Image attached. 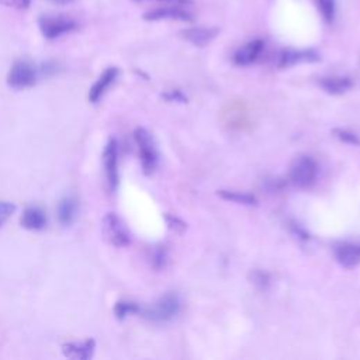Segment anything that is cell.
<instances>
[{
  "label": "cell",
  "mask_w": 360,
  "mask_h": 360,
  "mask_svg": "<svg viewBox=\"0 0 360 360\" xmlns=\"http://www.w3.org/2000/svg\"><path fill=\"white\" fill-rule=\"evenodd\" d=\"M180 311V300L176 293L162 296L155 304L148 308H141V315L152 323H166L174 318Z\"/></svg>",
  "instance_id": "cell-1"
},
{
  "label": "cell",
  "mask_w": 360,
  "mask_h": 360,
  "mask_svg": "<svg viewBox=\"0 0 360 360\" xmlns=\"http://www.w3.org/2000/svg\"><path fill=\"white\" fill-rule=\"evenodd\" d=\"M134 140L140 151V159L145 174H152L158 166V150L151 132L143 127L134 131Z\"/></svg>",
  "instance_id": "cell-2"
},
{
  "label": "cell",
  "mask_w": 360,
  "mask_h": 360,
  "mask_svg": "<svg viewBox=\"0 0 360 360\" xmlns=\"http://www.w3.org/2000/svg\"><path fill=\"white\" fill-rule=\"evenodd\" d=\"M317 173L318 166L314 158L308 155H300L290 166V182L300 189H307L315 182Z\"/></svg>",
  "instance_id": "cell-3"
},
{
  "label": "cell",
  "mask_w": 360,
  "mask_h": 360,
  "mask_svg": "<svg viewBox=\"0 0 360 360\" xmlns=\"http://www.w3.org/2000/svg\"><path fill=\"white\" fill-rule=\"evenodd\" d=\"M38 26L41 34L47 39H57L78 30V23L66 16H42Z\"/></svg>",
  "instance_id": "cell-4"
},
{
  "label": "cell",
  "mask_w": 360,
  "mask_h": 360,
  "mask_svg": "<svg viewBox=\"0 0 360 360\" xmlns=\"http://www.w3.org/2000/svg\"><path fill=\"white\" fill-rule=\"evenodd\" d=\"M103 234L106 240L116 248H125L131 244V234L124 221L114 213H109L103 218Z\"/></svg>",
  "instance_id": "cell-5"
},
{
  "label": "cell",
  "mask_w": 360,
  "mask_h": 360,
  "mask_svg": "<svg viewBox=\"0 0 360 360\" xmlns=\"http://www.w3.org/2000/svg\"><path fill=\"white\" fill-rule=\"evenodd\" d=\"M37 78H38L37 69L31 64L26 61H20L12 66L8 75V83L13 89H27L35 84Z\"/></svg>",
  "instance_id": "cell-6"
},
{
  "label": "cell",
  "mask_w": 360,
  "mask_h": 360,
  "mask_svg": "<svg viewBox=\"0 0 360 360\" xmlns=\"http://www.w3.org/2000/svg\"><path fill=\"white\" fill-rule=\"evenodd\" d=\"M103 165L110 189L114 192L118 186V144L110 140L103 152Z\"/></svg>",
  "instance_id": "cell-7"
},
{
  "label": "cell",
  "mask_w": 360,
  "mask_h": 360,
  "mask_svg": "<svg viewBox=\"0 0 360 360\" xmlns=\"http://www.w3.org/2000/svg\"><path fill=\"white\" fill-rule=\"evenodd\" d=\"M144 20H147V21L170 20V21L189 23V21H193L195 17L180 6H162V8H158L155 10L145 13Z\"/></svg>",
  "instance_id": "cell-8"
},
{
  "label": "cell",
  "mask_w": 360,
  "mask_h": 360,
  "mask_svg": "<svg viewBox=\"0 0 360 360\" xmlns=\"http://www.w3.org/2000/svg\"><path fill=\"white\" fill-rule=\"evenodd\" d=\"M118 73H120V71L117 68H114V66L107 68L100 75V78L95 82V84L90 87V90H89V102L90 103H98L103 98V95L107 92V89L116 82Z\"/></svg>",
  "instance_id": "cell-9"
},
{
  "label": "cell",
  "mask_w": 360,
  "mask_h": 360,
  "mask_svg": "<svg viewBox=\"0 0 360 360\" xmlns=\"http://www.w3.org/2000/svg\"><path fill=\"white\" fill-rule=\"evenodd\" d=\"M320 61V55L314 50H286L282 53L279 60L280 68H290L297 64H307V62H317Z\"/></svg>",
  "instance_id": "cell-10"
},
{
  "label": "cell",
  "mask_w": 360,
  "mask_h": 360,
  "mask_svg": "<svg viewBox=\"0 0 360 360\" xmlns=\"http://www.w3.org/2000/svg\"><path fill=\"white\" fill-rule=\"evenodd\" d=\"M263 47H264V42L262 39H252L246 42L235 53L234 62L240 66H248L253 64L262 54Z\"/></svg>",
  "instance_id": "cell-11"
},
{
  "label": "cell",
  "mask_w": 360,
  "mask_h": 360,
  "mask_svg": "<svg viewBox=\"0 0 360 360\" xmlns=\"http://www.w3.org/2000/svg\"><path fill=\"white\" fill-rule=\"evenodd\" d=\"M218 35V28L211 27H193L182 31V37L196 47H206Z\"/></svg>",
  "instance_id": "cell-12"
},
{
  "label": "cell",
  "mask_w": 360,
  "mask_h": 360,
  "mask_svg": "<svg viewBox=\"0 0 360 360\" xmlns=\"http://www.w3.org/2000/svg\"><path fill=\"white\" fill-rule=\"evenodd\" d=\"M96 343L93 339H87L82 343H65L62 346L64 356L75 360H87L93 356Z\"/></svg>",
  "instance_id": "cell-13"
},
{
  "label": "cell",
  "mask_w": 360,
  "mask_h": 360,
  "mask_svg": "<svg viewBox=\"0 0 360 360\" xmlns=\"http://www.w3.org/2000/svg\"><path fill=\"white\" fill-rule=\"evenodd\" d=\"M336 260L346 269L360 264V244H343L336 249Z\"/></svg>",
  "instance_id": "cell-14"
},
{
  "label": "cell",
  "mask_w": 360,
  "mask_h": 360,
  "mask_svg": "<svg viewBox=\"0 0 360 360\" xmlns=\"http://www.w3.org/2000/svg\"><path fill=\"white\" fill-rule=\"evenodd\" d=\"M21 225L27 230L39 231L47 227V215L39 207H28L21 217Z\"/></svg>",
  "instance_id": "cell-15"
},
{
  "label": "cell",
  "mask_w": 360,
  "mask_h": 360,
  "mask_svg": "<svg viewBox=\"0 0 360 360\" xmlns=\"http://www.w3.org/2000/svg\"><path fill=\"white\" fill-rule=\"evenodd\" d=\"M320 84L330 95H343L352 87V80L346 76H331L324 78Z\"/></svg>",
  "instance_id": "cell-16"
},
{
  "label": "cell",
  "mask_w": 360,
  "mask_h": 360,
  "mask_svg": "<svg viewBox=\"0 0 360 360\" xmlns=\"http://www.w3.org/2000/svg\"><path fill=\"white\" fill-rule=\"evenodd\" d=\"M78 215V201L73 197H64L58 204V219L62 225H71Z\"/></svg>",
  "instance_id": "cell-17"
},
{
  "label": "cell",
  "mask_w": 360,
  "mask_h": 360,
  "mask_svg": "<svg viewBox=\"0 0 360 360\" xmlns=\"http://www.w3.org/2000/svg\"><path fill=\"white\" fill-rule=\"evenodd\" d=\"M218 196L224 200L235 203V204L256 206V197L249 193H241V192H234V190H218Z\"/></svg>",
  "instance_id": "cell-18"
},
{
  "label": "cell",
  "mask_w": 360,
  "mask_h": 360,
  "mask_svg": "<svg viewBox=\"0 0 360 360\" xmlns=\"http://www.w3.org/2000/svg\"><path fill=\"white\" fill-rule=\"evenodd\" d=\"M140 312H141V307L137 303H132V301H118L114 307V314L118 320H124L128 317V315L140 314Z\"/></svg>",
  "instance_id": "cell-19"
},
{
  "label": "cell",
  "mask_w": 360,
  "mask_h": 360,
  "mask_svg": "<svg viewBox=\"0 0 360 360\" xmlns=\"http://www.w3.org/2000/svg\"><path fill=\"white\" fill-rule=\"evenodd\" d=\"M317 8L325 23H332L335 19V0H315Z\"/></svg>",
  "instance_id": "cell-20"
},
{
  "label": "cell",
  "mask_w": 360,
  "mask_h": 360,
  "mask_svg": "<svg viewBox=\"0 0 360 360\" xmlns=\"http://www.w3.org/2000/svg\"><path fill=\"white\" fill-rule=\"evenodd\" d=\"M334 137L338 138L341 143L348 144V145H360V138L359 135L349 131V129H343V128H335L334 129Z\"/></svg>",
  "instance_id": "cell-21"
},
{
  "label": "cell",
  "mask_w": 360,
  "mask_h": 360,
  "mask_svg": "<svg viewBox=\"0 0 360 360\" xmlns=\"http://www.w3.org/2000/svg\"><path fill=\"white\" fill-rule=\"evenodd\" d=\"M135 3H159L165 6H189L193 0H132Z\"/></svg>",
  "instance_id": "cell-22"
},
{
  "label": "cell",
  "mask_w": 360,
  "mask_h": 360,
  "mask_svg": "<svg viewBox=\"0 0 360 360\" xmlns=\"http://www.w3.org/2000/svg\"><path fill=\"white\" fill-rule=\"evenodd\" d=\"M15 211H16V206L15 204L6 203V201L0 203V228H2V225L13 215Z\"/></svg>",
  "instance_id": "cell-23"
},
{
  "label": "cell",
  "mask_w": 360,
  "mask_h": 360,
  "mask_svg": "<svg viewBox=\"0 0 360 360\" xmlns=\"http://www.w3.org/2000/svg\"><path fill=\"white\" fill-rule=\"evenodd\" d=\"M31 0H0V5L5 8L16 9V10H26L30 8Z\"/></svg>",
  "instance_id": "cell-24"
},
{
  "label": "cell",
  "mask_w": 360,
  "mask_h": 360,
  "mask_svg": "<svg viewBox=\"0 0 360 360\" xmlns=\"http://www.w3.org/2000/svg\"><path fill=\"white\" fill-rule=\"evenodd\" d=\"M165 219H166V222H168V227L170 228V230H173V231H176V233H182V231H185L186 230V224L180 219V218H177V217H174V215H165Z\"/></svg>",
  "instance_id": "cell-25"
},
{
  "label": "cell",
  "mask_w": 360,
  "mask_h": 360,
  "mask_svg": "<svg viewBox=\"0 0 360 360\" xmlns=\"http://www.w3.org/2000/svg\"><path fill=\"white\" fill-rule=\"evenodd\" d=\"M152 263L156 269H161L166 263V251L165 249H156L152 256Z\"/></svg>",
  "instance_id": "cell-26"
},
{
  "label": "cell",
  "mask_w": 360,
  "mask_h": 360,
  "mask_svg": "<svg viewBox=\"0 0 360 360\" xmlns=\"http://www.w3.org/2000/svg\"><path fill=\"white\" fill-rule=\"evenodd\" d=\"M163 98L166 99V100H169V102H182V103H185L186 102V98L179 92V90H170L169 93H165L163 95Z\"/></svg>",
  "instance_id": "cell-27"
},
{
  "label": "cell",
  "mask_w": 360,
  "mask_h": 360,
  "mask_svg": "<svg viewBox=\"0 0 360 360\" xmlns=\"http://www.w3.org/2000/svg\"><path fill=\"white\" fill-rule=\"evenodd\" d=\"M253 283L260 287H266L269 285V276L263 272H255L253 273Z\"/></svg>",
  "instance_id": "cell-28"
},
{
  "label": "cell",
  "mask_w": 360,
  "mask_h": 360,
  "mask_svg": "<svg viewBox=\"0 0 360 360\" xmlns=\"http://www.w3.org/2000/svg\"><path fill=\"white\" fill-rule=\"evenodd\" d=\"M48 2H51V3H54V5L65 6V5H71V3H73L75 0H48Z\"/></svg>",
  "instance_id": "cell-29"
}]
</instances>
